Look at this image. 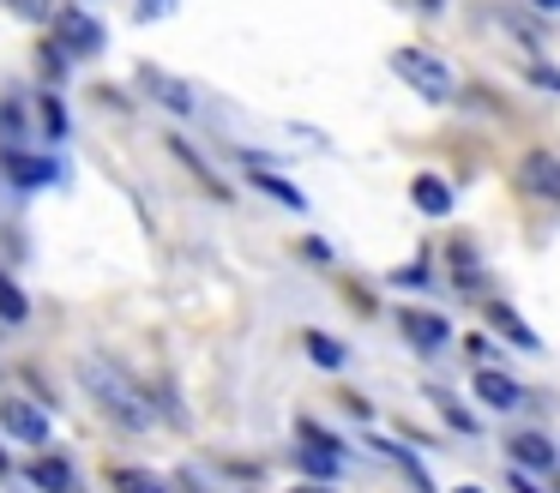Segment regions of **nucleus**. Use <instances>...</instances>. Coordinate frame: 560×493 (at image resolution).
Instances as JSON below:
<instances>
[{"label":"nucleus","instance_id":"25","mask_svg":"<svg viewBox=\"0 0 560 493\" xmlns=\"http://www.w3.org/2000/svg\"><path fill=\"white\" fill-rule=\"evenodd\" d=\"M392 283H404V289H416V283H428V271H422V265H410V271H398V277H392Z\"/></svg>","mask_w":560,"mask_h":493},{"label":"nucleus","instance_id":"10","mask_svg":"<svg viewBox=\"0 0 560 493\" xmlns=\"http://www.w3.org/2000/svg\"><path fill=\"white\" fill-rule=\"evenodd\" d=\"M7 168H13V180H25V187H55V180H61V168H55V163H43V156H25V151L7 156Z\"/></svg>","mask_w":560,"mask_h":493},{"label":"nucleus","instance_id":"30","mask_svg":"<svg viewBox=\"0 0 560 493\" xmlns=\"http://www.w3.org/2000/svg\"><path fill=\"white\" fill-rule=\"evenodd\" d=\"M458 493H482V488H458Z\"/></svg>","mask_w":560,"mask_h":493},{"label":"nucleus","instance_id":"29","mask_svg":"<svg viewBox=\"0 0 560 493\" xmlns=\"http://www.w3.org/2000/svg\"><path fill=\"white\" fill-rule=\"evenodd\" d=\"M422 7H428V12H434V7H440V0H422Z\"/></svg>","mask_w":560,"mask_h":493},{"label":"nucleus","instance_id":"18","mask_svg":"<svg viewBox=\"0 0 560 493\" xmlns=\"http://www.w3.org/2000/svg\"><path fill=\"white\" fill-rule=\"evenodd\" d=\"M254 187H259V192H271V199H278V204H290V211H302V204H307L302 192L290 187V180H283V175H266V168H259V163H254Z\"/></svg>","mask_w":560,"mask_h":493},{"label":"nucleus","instance_id":"3","mask_svg":"<svg viewBox=\"0 0 560 493\" xmlns=\"http://www.w3.org/2000/svg\"><path fill=\"white\" fill-rule=\"evenodd\" d=\"M392 72H398L410 91H422L428 103H446L452 96V67L440 55H428V48H398V55H392Z\"/></svg>","mask_w":560,"mask_h":493},{"label":"nucleus","instance_id":"13","mask_svg":"<svg viewBox=\"0 0 560 493\" xmlns=\"http://www.w3.org/2000/svg\"><path fill=\"white\" fill-rule=\"evenodd\" d=\"M488 325H500V331H506V343H518V349H536V331H530V325H524L518 313L506 307V301H494V307H488Z\"/></svg>","mask_w":560,"mask_h":493},{"label":"nucleus","instance_id":"7","mask_svg":"<svg viewBox=\"0 0 560 493\" xmlns=\"http://www.w3.org/2000/svg\"><path fill=\"white\" fill-rule=\"evenodd\" d=\"M398 325H404V337H410L416 349H440V343H446V331H452L440 313H422V307H404Z\"/></svg>","mask_w":560,"mask_h":493},{"label":"nucleus","instance_id":"28","mask_svg":"<svg viewBox=\"0 0 560 493\" xmlns=\"http://www.w3.org/2000/svg\"><path fill=\"white\" fill-rule=\"evenodd\" d=\"M295 493H326V488H295Z\"/></svg>","mask_w":560,"mask_h":493},{"label":"nucleus","instance_id":"27","mask_svg":"<svg viewBox=\"0 0 560 493\" xmlns=\"http://www.w3.org/2000/svg\"><path fill=\"white\" fill-rule=\"evenodd\" d=\"M536 7H542V12H560V0H536Z\"/></svg>","mask_w":560,"mask_h":493},{"label":"nucleus","instance_id":"16","mask_svg":"<svg viewBox=\"0 0 560 493\" xmlns=\"http://www.w3.org/2000/svg\"><path fill=\"white\" fill-rule=\"evenodd\" d=\"M476 397H488L494 409H512L518 403V385H512L506 373H476Z\"/></svg>","mask_w":560,"mask_h":493},{"label":"nucleus","instance_id":"5","mask_svg":"<svg viewBox=\"0 0 560 493\" xmlns=\"http://www.w3.org/2000/svg\"><path fill=\"white\" fill-rule=\"evenodd\" d=\"M338 439H331L326 427H314V421H302V463H307V476H319V481H331L338 476Z\"/></svg>","mask_w":560,"mask_h":493},{"label":"nucleus","instance_id":"24","mask_svg":"<svg viewBox=\"0 0 560 493\" xmlns=\"http://www.w3.org/2000/svg\"><path fill=\"white\" fill-rule=\"evenodd\" d=\"M170 7H175V0H139V19L151 24V19H158V12H170Z\"/></svg>","mask_w":560,"mask_h":493},{"label":"nucleus","instance_id":"20","mask_svg":"<svg viewBox=\"0 0 560 493\" xmlns=\"http://www.w3.org/2000/svg\"><path fill=\"white\" fill-rule=\"evenodd\" d=\"M307 355H314L319 367H343V349L331 343V337H319V331H307Z\"/></svg>","mask_w":560,"mask_h":493},{"label":"nucleus","instance_id":"17","mask_svg":"<svg viewBox=\"0 0 560 493\" xmlns=\"http://www.w3.org/2000/svg\"><path fill=\"white\" fill-rule=\"evenodd\" d=\"M0 319H7V325H25V319H31V301H25V289H19L7 271H0Z\"/></svg>","mask_w":560,"mask_h":493},{"label":"nucleus","instance_id":"26","mask_svg":"<svg viewBox=\"0 0 560 493\" xmlns=\"http://www.w3.org/2000/svg\"><path fill=\"white\" fill-rule=\"evenodd\" d=\"M512 488H518V493H536V488H530V481H524V476H512Z\"/></svg>","mask_w":560,"mask_h":493},{"label":"nucleus","instance_id":"9","mask_svg":"<svg viewBox=\"0 0 560 493\" xmlns=\"http://www.w3.org/2000/svg\"><path fill=\"white\" fill-rule=\"evenodd\" d=\"M31 481H37L43 493H73V463H67V457H37V463H31Z\"/></svg>","mask_w":560,"mask_h":493},{"label":"nucleus","instance_id":"2","mask_svg":"<svg viewBox=\"0 0 560 493\" xmlns=\"http://www.w3.org/2000/svg\"><path fill=\"white\" fill-rule=\"evenodd\" d=\"M103 43H109V31H103L97 12H85V7H55V48H61L67 60L103 55Z\"/></svg>","mask_w":560,"mask_h":493},{"label":"nucleus","instance_id":"6","mask_svg":"<svg viewBox=\"0 0 560 493\" xmlns=\"http://www.w3.org/2000/svg\"><path fill=\"white\" fill-rule=\"evenodd\" d=\"M518 187H524V192H536V199H560V156H548V151H524V163H518Z\"/></svg>","mask_w":560,"mask_h":493},{"label":"nucleus","instance_id":"15","mask_svg":"<svg viewBox=\"0 0 560 493\" xmlns=\"http://www.w3.org/2000/svg\"><path fill=\"white\" fill-rule=\"evenodd\" d=\"M109 488H115V493H170V481L151 476V469H115Z\"/></svg>","mask_w":560,"mask_h":493},{"label":"nucleus","instance_id":"1","mask_svg":"<svg viewBox=\"0 0 560 493\" xmlns=\"http://www.w3.org/2000/svg\"><path fill=\"white\" fill-rule=\"evenodd\" d=\"M79 385H85V397H91V403H97L121 433H151V427H158V409H151V397L139 391V385L127 379L115 361L85 355V361H79Z\"/></svg>","mask_w":560,"mask_h":493},{"label":"nucleus","instance_id":"8","mask_svg":"<svg viewBox=\"0 0 560 493\" xmlns=\"http://www.w3.org/2000/svg\"><path fill=\"white\" fill-rule=\"evenodd\" d=\"M410 199H416V211H422V216H446L452 211V187L440 175H416L410 180Z\"/></svg>","mask_w":560,"mask_h":493},{"label":"nucleus","instance_id":"19","mask_svg":"<svg viewBox=\"0 0 560 493\" xmlns=\"http://www.w3.org/2000/svg\"><path fill=\"white\" fill-rule=\"evenodd\" d=\"M43 132H49V144L67 139V103L61 96H43Z\"/></svg>","mask_w":560,"mask_h":493},{"label":"nucleus","instance_id":"22","mask_svg":"<svg viewBox=\"0 0 560 493\" xmlns=\"http://www.w3.org/2000/svg\"><path fill=\"white\" fill-rule=\"evenodd\" d=\"M434 403H440V415H446V421H452V427H458V433H476V421L464 415V403H452L446 391H434Z\"/></svg>","mask_w":560,"mask_h":493},{"label":"nucleus","instance_id":"21","mask_svg":"<svg viewBox=\"0 0 560 493\" xmlns=\"http://www.w3.org/2000/svg\"><path fill=\"white\" fill-rule=\"evenodd\" d=\"M7 7H13L19 19H31V24H49L55 19V0H7Z\"/></svg>","mask_w":560,"mask_h":493},{"label":"nucleus","instance_id":"23","mask_svg":"<svg viewBox=\"0 0 560 493\" xmlns=\"http://www.w3.org/2000/svg\"><path fill=\"white\" fill-rule=\"evenodd\" d=\"M530 79L542 84V91H555V96H560V72H555V67H530Z\"/></svg>","mask_w":560,"mask_h":493},{"label":"nucleus","instance_id":"14","mask_svg":"<svg viewBox=\"0 0 560 493\" xmlns=\"http://www.w3.org/2000/svg\"><path fill=\"white\" fill-rule=\"evenodd\" d=\"M512 457L530 463V469H548V463H555V445H548L542 433H512Z\"/></svg>","mask_w":560,"mask_h":493},{"label":"nucleus","instance_id":"12","mask_svg":"<svg viewBox=\"0 0 560 493\" xmlns=\"http://www.w3.org/2000/svg\"><path fill=\"white\" fill-rule=\"evenodd\" d=\"M145 84H151V96H158V103H170V108H182V115H194V96H187L182 79H170V72L145 67Z\"/></svg>","mask_w":560,"mask_h":493},{"label":"nucleus","instance_id":"31","mask_svg":"<svg viewBox=\"0 0 560 493\" xmlns=\"http://www.w3.org/2000/svg\"><path fill=\"white\" fill-rule=\"evenodd\" d=\"M0 476H7V457H0Z\"/></svg>","mask_w":560,"mask_h":493},{"label":"nucleus","instance_id":"4","mask_svg":"<svg viewBox=\"0 0 560 493\" xmlns=\"http://www.w3.org/2000/svg\"><path fill=\"white\" fill-rule=\"evenodd\" d=\"M0 427L19 445H49V415L37 403H25V397H0Z\"/></svg>","mask_w":560,"mask_h":493},{"label":"nucleus","instance_id":"11","mask_svg":"<svg viewBox=\"0 0 560 493\" xmlns=\"http://www.w3.org/2000/svg\"><path fill=\"white\" fill-rule=\"evenodd\" d=\"M170 151H175V156H182V163H187V168H194V180H199V187H206V192H211V199H230V187H223V180H218V175H211V163H206V156H199V151H194V144H187V139H170Z\"/></svg>","mask_w":560,"mask_h":493}]
</instances>
